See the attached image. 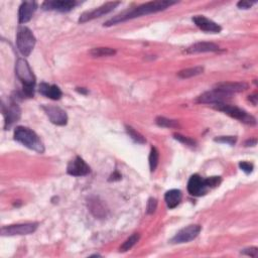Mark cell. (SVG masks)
<instances>
[{
  "label": "cell",
  "mask_w": 258,
  "mask_h": 258,
  "mask_svg": "<svg viewBox=\"0 0 258 258\" xmlns=\"http://www.w3.org/2000/svg\"><path fill=\"white\" fill-rule=\"evenodd\" d=\"M177 1H167V0H163V1H152V2H147L144 4H141L137 7H135L130 10L123 11L122 14L110 18L104 23V27H112L115 26L117 23L120 22H124L133 18H137L142 15H152L155 14V12H159L166 10L167 8L170 7L171 5L177 4Z\"/></svg>",
  "instance_id": "obj_1"
},
{
  "label": "cell",
  "mask_w": 258,
  "mask_h": 258,
  "mask_svg": "<svg viewBox=\"0 0 258 258\" xmlns=\"http://www.w3.org/2000/svg\"><path fill=\"white\" fill-rule=\"evenodd\" d=\"M15 75L23 85L22 96L31 98L34 93L35 77L26 59H18L15 64Z\"/></svg>",
  "instance_id": "obj_2"
},
{
  "label": "cell",
  "mask_w": 258,
  "mask_h": 258,
  "mask_svg": "<svg viewBox=\"0 0 258 258\" xmlns=\"http://www.w3.org/2000/svg\"><path fill=\"white\" fill-rule=\"evenodd\" d=\"M14 137L15 140L33 152L39 153L45 152V145L39 135L28 127L17 126L15 130Z\"/></svg>",
  "instance_id": "obj_3"
},
{
  "label": "cell",
  "mask_w": 258,
  "mask_h": 258,
  "mask_svg": "<svg viewBox=\"0 0 258 258\" xmlns=\"http://www.w3.org/2000/svg\"><path fill=\"white\" fill-rule=\"evenodd\" d=\"M36 39L32 31L27 27H19L16 34V46L23 57H29L35 46Z\"/></svg>",
  "instance_id": "obj_4"
},
{
  "label": "cell",
  "mask_w": 258,
  "mask_h": 258,
  "mask_svg": "<svg viewBox=\"0 0 258 258\" xmlns=\"http://www.w3.org/2000/svg\"><path fill=\"white\" fill-rule=\"evenodd\" d=\"M213 107H214V109L218 110V111L223 112L232 118L237 119L240 122H243V123H245V124H248V125H255L256 124V119L252 115H250L248 112H246L245 110H243L239 107L229 105L227 103L215 104V105H213Z\"/></svg>",
  "instance_id": "obj_5"
},
{
  "label": "cell",
  "mask_w": 258,
  "mask_h": 258,
  "mask_svg": "<svg viewBox=\"0 0 258 258\" xmlns=\"http://www.w3.org/2000/svg\"><path fill=\"white\" fill-rule=\"evenodd\" d=\"M39 227V223H23L4 226L1 228L2 236H16V235H29L33 233Z\"/></svg>",
  "instance_id": "obj_6"
},
{
  "label": "cell",
  "mask_w": 258,
  "mask_h": 258,
  "mask_svg": "<svg viewBox=\"0 0 258 258\" xmlns=\"http://www.w3.org/2000/svg\"><path fill=\"white\" fill-rule=\"evenodd\" d=\"M202 227L200 225H189L185 228L181 229L177 234L171 238L170 242L174 244H182V243H188L193 241L198 237Z\"/></svg>",
  "instance_id": "obj_7"
},
{
  "label": "cell",
  "mask_w": 258,
  "mask_h": 258,
  "mask_svg": "<svg viewBox=\"0 0 258 258\" xmlns=\"http://www.w3.org/2000/svg\"><path fill=\"white\" fill-rule=\"evenodd\" d=\"M119 4H120V2H107V3L99 6L98 8H95V9H93L91 11L84 12L83 15H80L79 23L87 22V21L93 20L95 18L101 17V16H103L105 15H108L111 11H113Z\"/></svg>",
  "instance_id": "obj_8"
},
{
  "label": "cell",
  "mask_w": 258,
  "mask_h": 258,
  "mask_svg": "<svg viewBox=\"0 0 258 258\" xmlns=\"http://www.w3.org/2000/svg\"><path fill=\"white\" fill-rule=\"evenodd\" d=\"M43 110L52 123L60 126H64L68 123V115L62 108L53 105H43Z\"/></svg>",
  "instance_id": "obj_9"
},
{
  "label": "cell",
  "mask_w": 258,
  "mask_h": 258,
  "mask_svg": "<svg viewBox=\"0 0 258 258\" xmlns=\"http://www.w3.org/2000/svg\"><path fill=\"white\" fill-rule=\"evenodd\" d=\"M231 96L232 95L213 89L211 91H207L202 95H200L197 102L203 104H213V105L219 103H226L228 100L231 99Z\"/></svg>",
  "instance_id": "obj_10"
},
{
  "label": "cell",
  "mask_w": 258,
  "mask_h": 258,
  "mask_svg": "<svg viewBox=\"0 0 258 258\" xmlns=\"http://www.w3.org/2000/svg\"><path fill=\"white\" fill-rule=\"evenodd\" d=\"M210 188L208 187L206 179H203L199 175H193L188 182V192L191 196L202 197L205 196Z\"/></svg>",
  "instance_id": "obj_11"
},
{
  "label": "cell",
  "mask_w": 258,
  "mask_h": 258,
  "mask_svg": "<svg viewBox=\"0 0 258 258\" xmlns=\"http://www.w3.org/2000/svg\"><path fill=\"white\" fill-rule=\"evenodd\" d=\"M3 116H4V129H9L12 125L20 119L21 109L15 101H11L6 107L3 105Z\"/></svg>",
  "instance_id": "obj_12"
},
{
  "label": "cell",
  "mask_w": 258,
  "mask_h": 258,
  "mask_svg": "<svg viewBox=\"0 0 258 258\" xmlns=\"http://www.w3.org/2000/svg\"><path fill=\"white\" fill-rule=\"evenodd\" d=\"M90 167L80 156H76L75 159L70 162L67 167V173L73 177L87 176L88 174H90Z\"/></svg>",
  "instance_id": "obj_13"
},
{
  "label": "cell",
  "mask_w": 258,
  "mask_h": 258,
  "mask_svg": "<svg viewBox=\"0 0 258 258\" xmlns=\"http://www.w3.org/2000/svg\"><path fill=\"white\" fill-rule=\"evenodd\" d=\"M249 85L245 82H222L215 85L214 89L223 93L232 95L233 93H239L246 91Z\"/></svg>",
  "instance_id": "obj_14"
},
{
  "label": "cell",
  "mask_w": 258,
  "mask_h": 258,
  "mask_svg": "<svg viewBox=\"0 0 258 258\" xmlns=\"http://www.w3.org/2000/svg\"><path fill=\"white\" fill-rule=\"evenodd\" d=\"M78 5L77 1H72V0H68V1H61V0H54V1H45L42 5V8L44 10H54L59 12H69L73 10Z\"/></svg>",
  "instance_id": "obj_15"
},
{
  "label": "cell",
  "mask_w": 258,
  "mask_h": 258,
  "mask_svg": "<svg viewBox=\"0 0 258 258\" xmlns=\"http://www.w3.org/2000/svg\"><path fill=\"white\" fill-rule=\"evenodd\" d=\"M193 21L201 30L206 32H212V33H219L222 30L218 23L214 22L213 20L207 18L204 15H196L193 17Z\"/></svg>",
  "instance_id": "obj_16"
},
{
  "label": "cell",
  "mask_w": 258,
  "mask_h": 258,
  "mask_svg": "<svg viewBox=\"0 0 258 258\" xmlns=\"http://www.w3.org/2000/svg\"><path fill=\"white\" fill-rule=\"evenodd\" d=\"M38 9V3L34 1H24L19 6L18 10V21L19 23H27L29 22L34 12Z\"/></svg>",
  "instance_id": "obj_17"
},
{
  "label": "cell",
  "mask_w": 258,
  "mask_h": 258,
  "mask_svg": "<svg viewBox=\"0 0 258 258\" xmlns=\"http://www.w3.org/2000/svg\"><path fill=\"white\" fill-rule=\"evenodd\" d=\"M220 47L218 45L209 42H200L196 43L187 48V54H200V53H209V52H218Z\"/></svg>",
  "instance_id": "obj_18"
},
{
  "label": "cell",
  "mask_w": 258,
  "mask_h": 258,
  "mask_svg": "<svg viewBox=\"0 0 258 258\" xmlns=\"http://www.w3.org/2000/svg\"><path fill=\"white\" fill-rule=\"evenodd\" d=\"M40 93L52 100H60L63 96V92L57 85H48L47 83L40 84Z\"/></svg>",
  "instance_id": "obj_19"
},
{
  "label": "cell",
  "mask_w": 258,
  "mask_h": 258,
  "mask_svg": "<svg viewBox=\"0 0 258 258\" xmlns=\"http://www.w3.org/2000/svg\"><path fill=\"white\" fill-rule=\"evenodd\" d=\"M88 207L91 213L97 218L102 219L107 216V210L104 204L99 199L96 198V197H93V198H90L88 200Z\"/></svg>",
  "instance_id": "obj_20"
},
{
  "label": "cell",
  "mask_w": 258,
  "mask_h": 258,
  "mask_svg": "<svg viewBox=\"0 0 258 258\" xmlns=\"http://www.w3.org/2000/svg\"><path fill=\"white\" fill-rule=\"evenodd\" d=\"M182 199V194L180 190H169L165 195V201L169 209H175L180 205Z\"/></svg>",
  "instance_id": "obj_21"
},
{
  "label": "cell",
  "mask_w": 258,
  "mask_h": 258,
  "mask_svg": "<svg viewBox=\"0 0 258 258\" xmlns=\"http://www.w3.org/2000/svg\"><path fill=\"white\" fill-rule=\"evenodd\" d=\"M204 72V68L203 67H193V68H188L185 70H182L178 73V76L182 79H188V78H192L195 76H198L201 75V74Z\"/></svg>",
  "instance_id": "obj_22"
},
{
  "label": "cell",
  "mask_w": 258,
  "mask_h": 258,
  "mask_svg": "<svg viewBox=\"0 0 258 258\" xmlns=\"http://www.w3.org/2000/svg\"><path fill=\"white\" fill-rule=\"evenodd\" d=\"M116 51L111 47H95L90 51V55L94 58H101V57H110L114 56Z\"/></svg>",
  "instance_id": "obj_23"
},
{
  "label": "cell",
  "mask_w": 258,
  "mask_h": 258,
  "mask_svg": "<svg viewBox=\"0 0 258 258\" xmlns=\"http://www.w3.org/2000/svg\"><path fill=\"white\" fill-rule=\"evenodd\" d=\"M155 123L161 126V127H166V128H179L180 124L177 120H173V119H168L166 117H157L155 119Z\"/></svg>",
  "instance_id": "obj_24"
},
{
  "label": "cell",
  "mask_w": 258,
  "mask_h": 258,
  "mask_svg": "<svg viewBox=\"0 0 258 258\" xmlns=\"http://www.w3.org/2000/svg\"><path fill=\"white\" fill-rule=\"evenodd\" d=\"M139 238H140V236H139L138 233H134V234H132L123 244L121 245L120 251L125 252V251L130 250L134 246V245L139 241Z\"/></svg>",
  "instance_id": "obj_25"
},
{
  "label": "cell",
  "mask_w": 258,
  "mask_h": 258,
  "mask_svg": "<svg viewBox=\"0 0 258 258\" xmlns=\"http://www.w3.org/2000/svg\"><path fill=\"white\" fill-rule=\"evenodd\" d=\"M125 128H126V132H127V134L129 135V137H131V139H132L134 142L139 143V144H144V143L146 142L145 138L143 137V135H141L138 131L135 130L132 126L126 125Z\"/></svg>",
  "instance_id": "obj_26"
},
{
  "label": "cell",
  "mask_w": 258,
  "mask_h": 258,
  "mask_svg": "<svg viewBox=\"0 0 258 258\" xmlns=\"http://www.w3.org/2000/svg\"><path fill=\"white\" fill-rule=\"evenodd\" d=\"M158 161H159V152L156 147L152 146L150 154V167L152 173H153V171L156 169L158 166Z\"/></svg>",
  "instance_id": "obj_27"
},
{
  "label": "cell",
  "mask_w": 258,
  "mask_h": 258,
  "mask_svg": "<svg viewBox=\"0 0 258 258\" xmlns=\"http://www.w3.org/2000/svg\"><path fill=\"white\" fill-rule=\"evenodd\" d=\"M174 137H175V139H177L178 141H180L181 143L185 144L187 146H190V147H196L197 146V142L194 139L187 137H183V135H182L180 133H175Z\"/></svg>",
  "instance_id": "obj_28"
},
{
  "label": "cell",
  "mask_w": 258,
  "mask_h": 258,
  "mask_svg": "<svg viewBox=\"0 0 258 258\" xmlns=\"http://www.w3.org/2000/svg\"><path fill=\"white\" fill-rule=\"evenodd\" d=\"M214 140L216 142H220V143H226L229 145H234L237 141V137H216Z\"/></svg>",
  "instance_id": "obj_29"
},
{
  "label": "cell",
  "mask_w": 258,
  "mask_h": 258,
  "mask_svg": "<svg viewBox=\"0 0 258 258\" xmlns=\"http://www.w3.org/2000/svg\"><path fill=\"white\" fill-rule=\"evenodd\" d=\"M221 182H222V179H221V177H210V178L206 179L207 185L210 189L218 187L221 183Z\"/></svg>",
  "instance_id": "obj_30"
},
{
  "label": "cell",
  "mask_w": 258,
  "mask_h": 258,
  "mask_svg": "<svg viewBox=\"0 0 258 258\" xmlns=\"http://www.w3.org/2000/svg\"><path fill=\"white\" fill-rule=\"evenodd\" d=\"M239 167L242 171H244L246 175H249L251 174L253 169H254V166L253 164L251 163H248V162H240L239 163Z\"/></svg>",
  "instance_id": "obj_31"
},
{
  "label": "cell",
  "mask_w": 258,
  "mask_h": 258,
  "mask_svg": "<svg viewBox=\"0 0 258 258\" xmlns=\"http://www.w3.org/2000/svg\"><path fill=\"white\" fill-rule=\"evenodd\" d=\"M157 208V200L154 198H151L147 202L146 206V213L147 214H153Z\"/></svg>",
  "instance_id": "obj_32"
},
{
  "label": "cell",
  "mask_w": 258,
  "mask_h": 258,
  "mask_svg": "<svg viewBox=\"0 0 258 258\" xmlns=\"http://www.w3.org/2000/svg\"><path fill=\"white\" fill-rule=\"evenodd\" d=\"M241 254L243 255H248L250 257H257L258 255V249L257 247H249V248H245L241 251Z\"/></svg>",
  "instance_id": "obj_33"
},
{
  "label": "cell",
  "mask_w": 258,
  "mask_h": 258,
  "mask_svg": "<svg viewBox=\"0 0 258 258\" xmlns=\"http://www.w3.org/2000/svg\"><path fill=\"white\" fill-rule=\"evenodd\" d=\"M256 1H246V0H242L237 3V6L241 9H249L253 4H255Z\"/></svg>",
  "instance_id": "obj_34"
},
{
  "label": "cell",
  "mask_w": 258,
  "mask_h": 258,
  "mask_svg": "<svg viewBox=\"0 0 258 258\" xmlns=\"http://www.w3.org/2000/svg\"><path fill=\"white\" fill-rule=\"evenodd\" d=\"M257 99H258L257 94H253V95L249 96V101H250L254 106H256V104H257Z\"/></svg>",
  "instance_id": "obj_35"
},
{
  "label": "cell",
  "mask_w": 258,
  "mask_h": 258,
  "mask_svg": "<svg viewBox=\"0 0 258 258\" xmlns=\"http://www.w3.org/2000/svg\"><path fill=\"white\" fill-rule=\"evenodd\" d=\"M256 143H257V140H256V138H254V139H249V140H247L246 142H245V146H255L256 145Z\"/></svg>",
  "instance_id": "obj_36"
},
{
  "label": "cell",
  "mask_w": 258,
  "mask_h": 258,
  "mask_svg": "<svg viewBox=\"0 0 258 258\" xmlns=\"http://www.w3.org/2000/svg\"><path fill=\"white\" fill-rule=\"evenodd\" d=\"M111 178H112V179H110L109 181H112V180H113V181H115V180H120V179H121V176H120L118 173H115V174H113V175L111 176Z\"/></svg>",
  "instance_id": "obj_37"
}]
</instances>
